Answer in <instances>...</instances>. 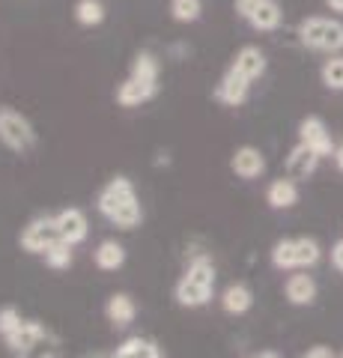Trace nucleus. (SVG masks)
<instances>
[{
    "label": "nucleus",
    "instance_id": "nucleus-19",
    "mask_svg": "<svg viewBox=\"0 0 343 358\" xmlns=\"http://www.w3.org/2000/svg\"><path fill=\"white\" fill-rule=\"evenodd\" d=\"M93 260H96V266L102 268V272H117V268L126 266V248L117 239H105V242L96 245Z\"/></svg>",
    "mask_w": 343,
    "mask_h": 358
},
{
    "label": "nucleus",
    "instance_id": "nucleus-34",
    "mask_svg": "<svg viewBox=\"0 0 343 358\" xmlns=\"http://www.w3.org/2000/svg\"><path fill=\"white\" fill-rule=\"evenodd\" d=\"M340 358H343V355H340Z\"/></svg>",
    "mask_w": 343,
    "mask_h": 358
},
{
    "label": "nucleus",
    "instance_id": "nucleus-3",
    "mask_svg": "<svg viewBox=\"0 0 343 358\" xmlns=\"http://www.w3.org/2000/svg\"><path fill=\"white\" fill-rule=\"evenodd\" d=\"M298 42L311 51L323 54H337L343 51V21L326 18V15H311L298 24Z\"/></svg>",
    "mask_w": 343,
    "mask_h": 358
},
{
    "label": "nucleus",
    "instance_id": "nucleus-22",
    "mask_svg": "<svg viewBox=\"0 0 343 358\" xmlns=\"http://www.w3.org/2000/svg\"><path fill=\"white\" fill-rule=\"evenodd\" d=\"M114 358H161V346L149 338H129Z\"/></svg>",
    "mask_w": 343,
    "mask_h": 358
},
{
    "label": "nucleus",
    "instance_id": "nucleus-14",
    "mask_svg": "<svg viewBox=\"0 0 343 358\" xmlns=\"http://www.w3.org/2000/svg\"><path fill=\"white\" fill-rule=\"evenodd\" d=\"M45 331H48V326H42V322H36V320H24L18 331H13L9 338H3V343H6V350L13 352L15 358H21Z\"/></svg>",
    "mask_w": 343,
    "mask_h": 358
},
{
    "label": "nucleus",
    "instance_id": "nucleus-13",
    "mask_svg": "<svg viewBox=\"0 0 343 358\" xmlns=\"http://www.w3.org/2000/svg\"><path fill=\"white\" fill-rule=\"evenodd\" d=\"M230 167H233V173L239 179H257L263 171H265V159L257 147H239L233 152V159H230Z\"/></svg>",
    "mask_w": 343,
    "mask_h": 358
},
{
    "label": "nucleus",
    "instance_id": "nucleus-9",
    "mask_svg": "<svg viewBox=\"0 0 343 358\" xmlns=\"http://www.w3.org/2000/svg\"><path fill=\"white\" fill-rule=\"evenodd\" d=\"M298 141L305 143V147H311L319 159H326V155H335V143H331V134L326 129V122L319 117H305L302 126H298Z\"/></svg>",
    "mask_w": 343,
    "mask_h": 358
},
{
    "label": "nucleus",
    "instance_id": "nucleus-31",
    "mask_svg": "<svg viewBox=\"0 0 343 358\" xmlns=\"http://www.w3.org/2000/svg\"><path fill=\"white\" fill-rule=\"evenodd\" d=\"M328 9H335V13H343V0H326Z\"/></svg>",
    "mask_w": 343,
    "mask_h": 358
},
{
    "label": "nucleus",
    "instance_id": "nucleus-11",
    "mask_svg": "<svg viewBox=\"0 0 343 358\" xmlns=\"http://www.w3.org/2000/svg\"><path fill=\"white\" fill-rule=\"evenodd\" d=\"M105 317H108V322L114 329H129L131 322H135V317H138L135 299H131L129 293H114L105 301Z\"/></svg>",
    "mask_w": 343,
    "mask_h": 358
},
{
    "label": "nucleus",
    "instance_id": "nucleus-8",
    "mask_svg": "<svg viewBox=\"0 0 343 358\" xmlns=\"http://www.w3.org/2000/svg\"><path fill=\"white\" fill-rule=\"evenodd\" d=\"M54 224H57V233H60V242L66 245H81L87 236H90V221H87V215L81 209H60V212H54Z\"/></svg>",
    "mask_w": 343,
    "mask_h": 358
},
{
    "label": "nucleus",
    "instance_id": "nucleus-4",
    "mask_svg": "<svg viewBox=\"0 0 343 358\" xmlns=\"http://www.w3.org/2000/svg\"><path fill=\"white\" fill-rule=\"evenodd\" d=\"M319 245L314 239H281L272 248V266L284 268V272H293V268H311L319 263Z\"/></svg>",
    "mask_w": 343,
    "mask_h": 358
},
{
    "label": "nucleus",
    "instance_id": "nucleus-2",
    "mask_svg": "<svg viewBox=\"0 0 343 358\" xmlns=\"http://www.w3.org/2000/svg\"><path fill=\"white\" fill-rule=\"evenodd\" d=\"M212 289H215V263L206 254H200L185 266L182 278L173 287V299L180 308H203L212 301Z\"/></svg>",
    "mask_w": 343,
    "mask_h": 358
},
{
    "label": "nucleus",
    "instance_id": "nucleus-28",
    "mask_svg": "<svg viewBox=\"0 0 343 358\" xmlns=\"http://www.w3.org/2000/svg\"><path fill=\"white\" fill-rule=\"evenodd\" d=\"M260 0H236L233 3V9H236V15L242 18V21H248V15L254 13V6H257Z\"/></svg>",
    "mask_w": 343,
    "mask_h": 358
},
{
    "label": "nucleus",
    "instance_id": "nucleus-25",
    "mask_svg": "<svg viewBox=\"0 0 343 358\" xmlns=\"http://www.w3.org/2000/svg\"><path fill=\"white\" fill-rule=\"evenodd\" d=\"M319 75H323V84L328 90H343V54H328V60L323 63V69H319Z\"/></svg>",
    "mask_w": 343,
    "mask_h": 358
},
{
    "label": "nucleus",
    "instance_id": "nucleus-20",
    "mask_svg": "<svg viewBox=\"0 0 343 358\" xmlns=\"http://www.w3.org/2000/svg\"><path fill=\"white\" fill-rule=\"evenodd\" d=\"M251 305H254V293L245 284H230L224 289V296H221V308H224L230 317H242V313H248Z\"/></svg>",
    "mask_w": 343,
    "mask_h": 358
},
{
    "label": "nucleus",
    "instance_id": "nucleus-17",
    "mask_svg": "<svg viewBox=\"0 0 343 358\" xmlns=\"http://www.w3.org/2000/svg\"><path fill=\"white\" fill-rule=\"evenodd\" d=\"M284 296H286L290 305H298V308L314 305V299H316V281H314L311 275H305V272L290 275V278H286V284H284Z\"/></svg>",
    "mask_w": 343,
    "mask_h": 358
},
{
    "label": "nucleus",
    "instance_id": "nucleus-5",
    "mask_svg": "<svg viewBox=\"0 0 343 358\" xmlns=\"http://www.w3.org/2000/svg\"><path fill=\"white\" fill-rule=\"evenodd\" d=\"M0 143H3L6 150L24 155L36 147V129H33V122L24 114H18L15 108H0Z\"/></svg>",
    "mask_w": 343,
    "mask_h": 358
},
{
    "label": "nucleus",
    "instance_id": "nucleus-26",
    "mask_svg": "<svg viewBox=\"0 0 343 358\" xmlns=\"http://www.w3.org/2000/svg\"><path fill=\"white\" fill-rule=\"evenodd\" d=\"M42 257H45V266L54 268V272H60V268H69L72 266V245L57 242V245H51V248L42 254Z\"/></svg>",
    "mask_w": 343,
    "mask_h": 358
},
{
    "label": "nucleus",
    "instance_id": "nucleus-1",
    "mask_svg": "<svg viewBox=\"0 0 343 358\" xmlns=\"http://www.w3.org/2000/svg\"><path fill=\"white\" fill-rule=\"evenodd\" d=\"M96 209H98V215H102L108 224H114L117 230H135L143 221L138 188L129 176H110L108 182L98 188Z\"/></svg>",
    "mask_w": 343,
    "mask_h": 358
},
{
    "label": "nucleus",
    "instance_id": "nucleus-16",
    "mask_svg": "<svg viewBox=\"0 0 343 358\" xmlns=\"http://www.w3.org/2000/svg\"><path fill=\"white\" fill-rule=\"evenodd\" d=\"M316 164H319V155L298 141L290 150V155H286V176L290 179H307L316 171Z\"/></svg>",
    "mask_w": 343,
    "mask_h": 358
},
{
    "label": "nucleus",
    "instance_id": "nucleus-29",
    "mask_svg": "<svg viewBox=\"0 0 343 358\" xmlns=\"http://www.w3.org/2000/svg\"><path fill=\"white\" fill-rule=\"evenodd\" d=\"M302 358H337L335 352L328 350V346H314V350H307Z\"/></svg>",
    "mask_w": 343,
    "mask_h": 358
},
{
    "label": "nucleus",
    "instance_id": "nucleus-10",
    "mask_svg": "<svg viewBox=\"0 0 343 358\" xmlns=\"http://www.w3.org/2000/svg\"><path fill=\"white\" fill-rule=\"evenodd\" d=\"M156 96H159V84L140 81V78H131V75L117 87V105L119 108H140V105L152 102Z\"/></svg>",
    "mask_w": 343,
    "mask_h": 358
},
{
    "label": "nucleus",
    "instance_id": "nucleus-7",
    "mask_svg": "<svg viewBox=\"0 0 343 358\" xmlns=\"http://www.w3.org/2000/svg\"><path fill=\"white\" fill-rule=\"evenodd\" d=\"M248 93H251V78L236 72L233 66L221 75V81L215 87V99L221 105H227V108H242L248 102Z\"/></svg>",
    "mask_w": 343,
    "mask_h": 358
},
{
    "label": "nucleus",
    "instance_id": "nucleus-6",
    "mask_svg": "<svg viewBox=\"0 0 343 358\" xmlns=\"http://www.w3.org/2000/svg\"><path fill=\"white\" fill-rule=\"evenodd\" d=\"M21 248L27 254H45L51 245L60 242V233H57V224H54V215H39L33 218L24 230H21Z\"/></svg>",
    "mask_w": 343,
    "mask_h": 358
},
{
    "label": "nucleus",
    "instance_id": "nucleus-23",
    "mask_svg": "<svg viewBox=\"0 0 343 358\" xmlns=\"http://www.w3.org/2000/svg\"><path fill=\"white\" fill-rule=\"evenodd\" d=\"M105 3L102 0H78L75 3V21L81 27H98L105 21Z\"/></svg>",
    "mask_w": 343,
    "mask_h": 358
},
{
    "label": "nucleus",
    "instance_id": "nucleus-27",
    "mask_svg": "<svg viewBox=\"0 0 343 358\" xmlns=\"http://www.w3.org/2000/svg\"><path fill=\"white\" fill-rule=\"evenodd\" d=\"M21 322H24V317L18 313V308H13V305L0 308V338H9L13 331H18Z\"/></svg>",
    "mask_w": 343,
    "mask_h": 358
},
{
    "label": "nucleus",
    "instance_id": "nucleus-30",
    "mask_svg": "<svg viewBox=\"0 0 343 358\" xmlns=\"http://www.w3.org/2000/svg\"><path fill=\"white\" fill-rule=\"evenodd\" d=\"M331 263H335L340 272H343V239L335 245V248H331Z\"/></svg>",
    "mask_w": 343,
    "mask_h": 358
},
{
    "label": "nucleus",
    "instance_id": "nucleus-18",
    "mask_svg": "<svg viewBox=\"0 0 343 358\" xmlns=\"http://www.w3.org/2000/svg\"><path fill=\"white\" fill-rule=\"evenodd\" d=\"M265 203H269L272 209H293L298 203V188L290 176H281L275 179V182H269V188H265Z\"/></svg>",
    "mask_w": 343,
    "mask_h": 358
},
{
    "label": "nucleus",
    "instance_id": "nucleus-24",
    "mask_svg": "<svg viewBox=\"0 0 343 358\" xmlns=\"http://www.w3.org/2000/svg\"><path fill=\"white\" fill-rule=\"evenodd\" d=\"M203 15V0H170V18L176 24H194Z\"/></svg>",
    "mask_w": 343,
    "mask_h": 358
},
{
    "label": "nucleus",
    "instance_id": "nucleus-12",
    "mask_svg": "<svg viewBox=\"0 0 343 358\" xmlns=\"http://www.w3.org/2000/svg\"><path fill=\"white\" fill-rule=\"evenodd\" d=\"M230 66H233L236 72H242L245 78H251V81H257V78L265 75V66H269V60H265V51L257 48V45H242Z\"/></svg>",
    "mask_w": 343,
    "mask_h": 358
},
{
    "label": "nucleus",
    "instance_id": "nucleus-15",
    "mask_svg": "<svg viewBox=\"0 0 343 358\" xmlns=\"http://www.w3.org/2000/svg\"><path fill=\"white\" fill-rule=\"evenodd\" d=\"M248 24L260 33H272L284 24V6L278 0H260L257 6H254V13L248 15Z\"/></svg>",
    "mask_w": 343,
    "mask_h": 358
},
{
    "label": "nucleus",
    "instance_id": "nucleus-32",
    "mask_svg": "<svg viewBox=\"0 0 343 358\" xmlns=\"http://www.w3.org/2000/svg\"><path fill=\"white\" fill-rule=\"evenodd\" d=\"M335 162H337V167H340V171H343V143H340V147L335 150Z\"/></svg>",
    "mask_w": 343,
    "mask_h": 358
},
{
    "label": "nucleus",
    "instance_id": "nucleus-21",
    "mask_svg": "<svg viewBox=\"0 0 343 358\" xmlns=\"http://www.w3.org/2000/svg\"><path fill=\"white\" fill-rule=\"evenodd\" d=\"M131 78H140V81H152L159 84V75H161V60L156 57L152 51H138L131 57V69H129Z\"/></svg>",
    "mask_w": 343,
    "mask_h": 358
},
{
    "label": "nucleus",
    "instance_id": "nucleus-33",
    "mask_svg": "<svg viewBox=\"0 0 343 358\" xmlns=\"http://www.w3.org/2000/svg\"><path fill=\"white\" fill-rule=\"evenodd\" d=\"M251 358H281L278 352H260V355H251Z\"/></svg>",
    "mask_w": 343,
    "mask_h": 358
}]
</instances>
